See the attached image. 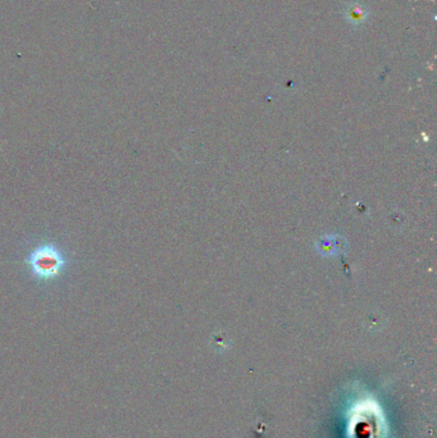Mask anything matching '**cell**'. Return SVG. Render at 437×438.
Segmentation results:
<instances>
[{
	"label": "cell",
	"instance_id": "6da1fadb",
	"mask_svg": "<svg viewBox=\"0 0 437 438\" xmlns=\"http://www.w3.org/2000/svg\"><path fill=\"white\" fill-rule=\"evenodd\" d=\"M32 272L42 279H54L60 274V269L63 267V257L60 250L54 246H40L35 250L29 258Z\"/></svg>",
	"mask_w": 437,
	"mask_h": 438
}]
</instances>
